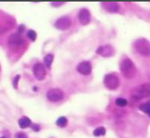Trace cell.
I'll return each instance as SVG.
<instances>
[{
	"mask_svg": "<svg viewBox=\"0 0 150 138\" xmlns=\"http://www.w3.org/2000/svg\"><path fill=\"white\" fill-rule=\"evenodd\" d=\"M120 70L124 77L128 79L134 77L136 74V68L133 62L128 58H125L121 61L120 64Z\"/></svg>",
	"mask_w": 150,
	"mask_h": 138,
	"instance_id": "obj_1",
	"label": "cell"
},
{
	"mask_svg": "<svg viewBox=\"0 0 150 138\" xmlns=\"http://www.w3.org/2000/svg\"><path fill=\"white\" fill-rule=\"evenodd\" d=\"M131 95L134 99H142L150 96V83L140 84L134 87Z\"/></svg>",
	"mask_w": 150,
	"mask_h": 138,
	"instance_id": "obj_2",
	"label": "cell"
},
{
	"mask_svg": "<svg viewBox=\"0 0 150 138\" xmlns=\"http://www.w3.org/2000/svg\"><path fill=\"white\" fill-rule=\"evenodd\" d=\"M134 49L144 56H150V42L145 38H139L134 41Z\"/></svg>",
	"mask_w": 150,
	"mask_h": 138,
	"instance_id": "obj_3",
	"label": "cell"
},
{
	"mask_svg": "<svg viewBox=\"0 0 150 138\" xmlns=\"http://www.w3.org/2000/svg\"><path fill=\"white\" fill-rule=\"evenodd\" d=\"M23 43H24V39L20 34H11L8 39V45L9 48H11L13 51L20 48V46H22Z\"/></svg>",
	"mask_w": 150,
	"mask_h": 138,
	"instance_id": "obj_4",
	"label": "cell"
},
{
	"mask_svg": "<svg viewBox=\"0 0 150 138\" xmlns=\"http://www.w3.org/2000/svg\"><path fill=\"white\" fill-rule=\"evenodd\" d=\"M103 83L107 88L110 90H114L118 87L120 81H119L118 77L115 74L110 73V74L106 75L103 80Z\"/></svg>",
	"mask_w": 150,
	"mask_h": 138,
	"instance_id": "obj_5",
	"label": "cell"
},
{
	"mask_svg": "<svg viewBox=\"0 0 150 138\" xmlns=\"http://www.w3.org/2000/svg\"><path fill=\"white\" fill-rule=\"evenodd\" d=\"M47 99L52 102H58L62 100L64 97V93L58 88L50 89L47 93Z\"/></svg>",
	"mask_w": 150,
	"mask_h": 138,
	"instance_id": "obj_6",
	"label": "cell"
},
{
	"mask_svg": "<svg viewBox=\"0 0 150 138\" xmlns=\"http://www.w3.org/2000/svg\"><path fill=\"white\" fill-rule=\"evenodd\" d=\"M33 73H34V77H36V79H38V80H42L45 79L46 76V70H45V66L40 63L34 64L33 67Z\"/></svg>",
	"mask_w": 150,
	"mask_h": 138,
	"instance_id": "obj_7",
	"label": "cell"
},
{
	"mask_svg": "<svg viewBox=\"0 0 150 138\" xmlns=\"http://www.w3.org/2000/svg\"><path fill=\"white\" fill-rule=\"evenodd\" d=\"M96 53L101 56L108 58V57L112 56L114 54V49L110 45H106V46H100L96 49Z\"/></svg>",
	"mask_w": 150,
	"mask_h": 138,
	"instance_id": "obj_8",
	"label": "cell"
},
{
	"mask_svg": "<svg viewBox=\"0 0 150 138\" xmlns=\"http://www.w3.org/2000/svg\"><path fill=\"white\" fill-rule=\"evenodd\" d=\"M71 23H72L71 19L69 16H62L58 20H57L54 23V26L59 30H66L71 26Z\"/></svg>",
	"mask_w": 150,
	"mask_h": 138,
	"instance_id": "obj_9",
	"label": "cell"
},
{
	"mask_svg": "<svg viewBox=\"0 0 150 138\" xmlns=\"http://www.w3.org/2000/svg\"><path fill=\"white\" fill-rule=\"evenodd\" d=\"M77 71L83 75H89L92 72V66L90 62L83 61L78 65Z\"/></svg>",
	"mask_w": 150,
	"mask_h": 138,
	"instance_id": "obj_10",
	"label": "cell"
},
{
	"mask_svg": "<svg viewBox=\"0 0 150 138\" xmlns=\"http://www.w3.org/2000/svg\"><path fill=\"white\" fill-rule=\"evenodd\" d=\"M79 21L83 25H86L90 22V13L87 9H82L79 14Z\"/></svg>",
	"mask_w": 150,
	"mask_h": 138,
	"instance_id": "obj_11",
	"label": "cell"
},
{
	"mask_svg": "<svg viewBox=\"0 0 150 138\" xmlns=\"http://www.w3.org/2000/svg\"><path fill=\"white\" fill-rule=\"evenodd\" d=\"M103 6L105 9L111 13H115L119 9V5L117 2H103Z\"/></svg>",
	"mask_w": 150,
	"mask_h": 138,
	"instance_id": "obj_12",
	"label": "cell"
},
{
	"mask_svg": "<svg viewBox=\"0 0 150 138\" xmlns=\"http://www.w3.org/2000/svg\"><path fill=\"white\" fill-rule=\"evenodd\" d=\"M18 123L20 128L25 129V128H27V127H29L31 125V121L27 116H23V117H21L19 120Z\"/></svg>",
	"mask_w": 150,
	"mask_h": 138,
	"instance_id": "obj_13",
	"label": "cell"
},
{
	"mask_svg": "<svg viewBox=\"0 0 150 138\" xmlns=\"http://www.w3.org/2000/svg\"><path fill=\"white\" fill-rule=\"evenodd\" d=\"M53 60H54V55L47 54L45 56V59H44V63H45V66H47L48 69L51 68V66H52Z\"/></svg>",
	"mask_w": 150,
	"mask_h": 138,
	"instance_id": "obj_14",
	"label": "cell"
},
{
	"mask_svg": "<svg viewBox=\"0 0 150 138\" xmlns=\"http://www.w3.org/2000/svg\"><path fill=\"white\" fill-rule=\"evenodd\" d=\"M139 109L142 112H143L147 114L150 117V102H146V103H143V104L140 105Z\"/></svg>",
	"mask_w": 150,
	"mask_h": 138,
	"instance_id": "obj_15",
	"label": "cell"
},
{
	"mask_svg": "<svg viewBox=\"0 0 150 138\" xmlns=\"http://www.w3.org/2000/svg\"><path fill=\"white\" fill-rule=\"evenodd\" d=\"M106 134V129L104 127H100L96 128L93 131V135L96 137H100V136H103Z\"/></svg>",
	"mask_w": 150,
	"mask_h": 138,
	"instance_id": "obj_16",
	"label": "cell"
},
{
	"mask_svg": "<svg viewBox=\"0 0 150 138\" xmlns=\"http://www.w3.org/2000/svg\"><path fill=\"white\" fill-rule=\"evenodd\" d=\"M67 123L68 120L67 118L65 117V116H62V117L58 118L56 121V124L60 127H65L67 125Z\"/></svg>",
	"mask_w": 150,
	"mask_h": 138,
	"instance_id": "obj_17",
	"label": "cell"
},
{
	"mask_svg": "<svg viewBox=\"0 0 150 138\" xmlns=\"http://www.w3.org/2000/svg\"><path fill=\"white\" fill-rule=\"evenodd\" d=\"M115 103L117 106L119 107H125V105H127L128 104V102H127V100L124 99V98H121V97H119L117 99H116L115 101Z\"/></svg>",
	"mask_w": 150,
	"mask_h": 138,
	"instance_id": "obj_18",
	"label": "cell"
},
{
	"mask_svg": "<svg viewBox=\"0 0 150 138\" xmlns=\"http://www.w3.org/2000/svg\"><path fill=\"white\" fill-rule=\"evenodd\" d=\"M27 36L31 41H34L37 38V33L33 30H30L27 31Z\"/></svg>",
	"mask_w": 150,
	"mask_h": 138,
	"instance_id": "obj_19",
	"label": "cell"
},
{
	"mask_svg": "<svg viewBox=\"0 0 150 138\" xmlns=\"http://www.w3.org/2000/svg\"><path fill=\"white\" fill-rule=\"evenodd\" d=\"M20 79V75H16V77H14L13 80V85L14 88H18V82Z\"/></svg>",
	"mask_w": 150,
	"mask_h": 138,
	"instance_id": "obj_20",
	"label": "cell"
},
{
	"mask_svg": "<svg viewBox=\"0 0 150 138\" xmlns=\"http://www.w3.org/2000/svg\"><path fill=\"white\" fill-rule=\"evenodd\" d=\"M32 129H34L35 131H38L40 129V127L37 124H33L32 125Z\"/></svg>",
	"mask_w": 150,
	"mask_h": 138,
	"instance_id": "obj_21",
	"label": "cell"
},
{
	"mask_svg": "<svg viewBox=\"0 0 150 138\" xmlns=\"http://www.w3.org/2000/svg\"><path fill=\"white\" fill-rule=\"evenodd\" d=\"M24 30V27L23 26H20V27H19V29H18V33L19 34H22L23 33V31Z\"/></svg>",
	"mask_w": 150,
	"mask_h": 138,
	"instance_id": "obj_22",
	"label": "cell"
},
{
	"mask_svg": "<svg viewBox=\"0 0 150 138\" xmlns=\"http://www.w3.org/2000/svg\"><path fill=\"white\" fill-rule=\"evenodd\" d=\"M17 137L18 138H26V135L23 134H22V133H20V134H19L18 135H17Z\"/></svg>",
	"mask_w": 150,
	"mask_h": 138,
	"instance_id": "obj_23",
	"label": "cell"
},
{
	"mask_svg": "<svg viewBox=\"0 0 150 138\" xmlns=\"http://www.w3.org/2000/svg\"><path fill=\"white\" fill-rule=\"evenodd\" d=\"M0 138H6V137H0Z\"/></svg>",
	"mask_w": 150,
	"mask_h": 138,
	"instance_id": "obj_24",
	"label": "cell"
}]
</instances>
